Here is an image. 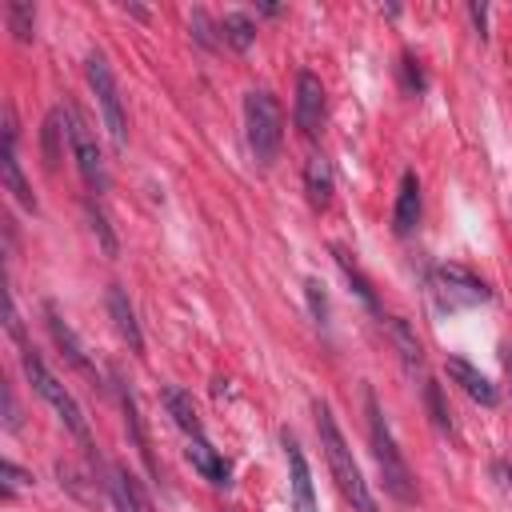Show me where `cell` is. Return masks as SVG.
<instances>
[{"label":"cell","instance_id":"obj_1","mask_svg":"<svg viewBox=\"0 0 512 512\" xmlns=\"http://www.w3.org/2000/svg\"><path fill=\"white\" fill-rule=\"evenodd\" d=\"M316 432H320L328 472H332L336 488L344 492V500L356 512H380V504H376V496H372V488H368V480H364V472H360V464H356V456H352V448H348V440H344L328 404H316Z\"/></svg>","mask_w":512,"mask_h":512},{"label":"cell","instance_id":"obj_20","mask_svg":"<svg viewBox=\"0 0 512 512\" xmlns=\"http://www.w3.org/2000/svg\"><path fill=\"white\" fill-rule=\"evenodd\" d=\"M120 404H124V420H128V432H132V440H136V448H140V456H144L148 472L156 476L160 468H156V460H152V448H148V432H144V424H140V408H136L132 392H120Z\"/></svg>","mask_w":512,"mask_h":512},{"label":"cell","instance_id":"obj_25","mask_svg":"<svg viewBox=\"0 0 512 512\" xmlns=\"http://www.w3.org/2000/svg\"><path fill=\"white\" fill-rule=\"evenodd\" d=\"M88 220H92V232L100 236V244H104V252H108V256H116V236H112V228H108V220H104V212H96V208L88 204Z\"/></svg>","mask_w":512,"mask_h":512},{"label":"cell","instance_id":"obj_22","mask_svg":"<svg viewBox=\"0 0 512 512\" xmlns=\"http://www.w3.org/2000/svg\"><path fill=\"white\" fill-rule=\"evenodd\" d=\"M4 16H8V28H12L20 40L32 36V24H36V8H32V4H24V0H8V4H4Z\"/></svg>","mask_w":512,"mask_h":512},{"label":"cell","instance_id":"obj_14","mask_svg":"<svg viewBox=\"0 0 512 512\" xmlns=\"http://www.w3.org/2000/svg\"><path fill=\"white\" fill-rule=\"evenodd\" d=\"M48 328H52V340L60 344V352L68 356V364H72V368H80L84 376H92V380H96V368H92V360L84 356V344H80V340H76V332H72V328L60 320V312H56L52 304H48Z\"/></svg>","mask_w":512,"mask_h":512},{"label":"cell","instance_id":"obj_12","mask_svg":"<svg viewBox=\"0 0 512 512\" xmlns=\"http://www.w3.org/2000/svg\"><path fill=\"white\" fill-rule=\"evenodd\" d=\"M420 224V176L404 172L400 176V192H396V208H392V228L400 236H408Z\"/></svg>","mask_w":512,"mask_h":512},{"label":"cell","instance_id":"obj_4","mask_svg":"<svg viewBox=\"0 0 512 512\" xmlns=\"http://www.w3.org/2000/svg\"><path fill=\"white\" fill-rule=\"evenodd\" d=\"M20 364H24V376H28V384H32V388H36V392H40V396L52 404V412L64 420V428H68L76 440H84V444H88L92 436H88V420H84V412H80L76 396H72V392H68V388H64V384H60V380L48 372V364L40 360V352L24 344V352H20Z\"/></svg>","mask_w":512,"mask_h":512},{"label":"cell","instance_id":"obj_10","mask_svg":"<svg viewBox=\"0 0 512 512\" xmlns=\"http://www.w3.org/2000/svg\"><path fill=\"white\" fill-rule=\"evenodd\" d=\"M444 368H448V376L476 400V404H484V408H496L500 404V392H496V384L476 368V364H468L464 356H448L444 360Z\"/></svg>","mask_w":512,"mask_h":512},{"label":"cell","instance_id":"obj_13","mask_svg":"<svg viewBox=\"0 0 512 512\" xmlns=\"http://www.w3.org/2000/svg\"><path fill=\"white\" fill-rule=\"evenodd\" d=\"M108 312H112V320H116V332L128 340V348H132V352H144V336H140L136 312H132V304H128V296H124L120 284L108 288Z\"/></svg>","mask_w":512,"mask_h":512},{"label":"cell","instance_id":"obj_2","mask_svg":"<svg viewBox=\"0 0 512 512\" xmlns=\"http://www.w3.org/2000/svg\"><path fill=\"white\" fill-rule=\"evenodd\" d=\"M364 408H368V440H372V456H376V468H380V476H384V488H388V496H396L400 504H412V500H416L412 468H408V460L400 456L396 436H392V428H388V420H384V408H380V400H376L372 388H364Z\"/></svg>","mask_w":512,"mask_h":512},{"label":"cell","instance_id":"obj_21","mask_svg":"<svg viewBox=\"0 0 512 512\" xmlns=\"http://www.w3.org/2000/svg\"><path fill=\"white\" fill-rule=\"evenodd\" d=\"M116 496L128 504V512H152V500H148V492L140 488V480L132 472H120L116 476Z\"/></svg>","mask_w":512,"mask_h":512},{"label":"cell","instance_id":"obj_23","mask_svg":"<svg viewBox=\"0 0 512 512\" xmlns=\"http://www.w3.org/2000/svg\"><path fill=\"white\" fill-rule=\"evenodd\" d=\"M60 120H64V108L48 112V120H44V160H48V168L60 164V132H68V128H60Z\"/></svg>","mask_w":512,"mask_h":512},{"label":"cell","instance_id":"obj_7","mask_svg":"<svg viewBox=\"0 0 512 512\" xmlns=\"http://www.w3.org/2000/svg\"><path fill=\"white\" fill-rule=\"evenodd\" d=\"M436 288H440L448 308H468V304H480V300L492 296L488 284L480 276H472L468 268H460V264H440L436 268Z\"/></svg>","mask_w":512,"mask_h":512},{"label":"cell","instance_id":"obj_26","mask_svg":"<svg viewBox=\"0 0 512 512\" xmlns=\"http://www.w3.org/2000/svg\"><path fill=\"white\" fill-rule=\"evenodd\" d=\"M28 480H32V476H24V472H20L12 460H4V492H8V496H12L20 484H28Z\"/></svg>","mask_w":512,"mask_h":512},{"label":"cell","instance_id":"obj_18","mask_svg":"<svg viewBox=\"0 0 512 512\" xmlns=\"http://www.w3.org/2000/svg\"><path fill=\"white\" fill-rule=\"evenodd\" d=\"M332 256H336V264H340V272L348 276V284L356 288V296H360V300H364V304H368L372 312H380V304H376V292H372V280H368V276L360 272V264H356V260H352V256H348V252H344L340 244L332 248Z\"/></svg>","mask_w":512,"mask_h":512},{"label":"cell","instance_id":"obj_8","mask_svg":"<svg viewBox=\"0 0 512 512\" xmlns=\"http://www.w3.org/2000/svg\"><path fill=\"white\" fill-rule=\"evenodd\" d=\"M292 116H296V128L304 136H316L320 132V120H324V84L308 68L296 76V108H292Z\"/></svg>","mask_w":512,"mask_h":512},{"label":"cell","instance_id":"obj_11","mask_svg":"<svg viewBox=\"0 0 512 512\" xmlns=\"http://www.w3.org/2000/svg\"><path fill=\"white\" fill-rule=\"evenodd\" d=\"M184 456L192 460V468H196L204 480H212V484H220V488H228V484H232V468H228V460H224V456H220L204 436H188Z\"/></svg>","mask_w":512,"mask_h":512},{"label":"cell","instance_id":"obj_19","mask_svg":"<svg viewBox=\"0 0 512 512\" xmlns=\"http://www.w3.org/2000/svg\"><path fill=\"white\" fill-rule=\"evenodd\" d=\"M220 32H224V40L232 48H248L256 40V20L248 12H224L220 16Z\"/></svg>","mask_w":512,"mask_h":512},{"label":"cell","instance_id":"obj_9","mask_svg":"<svg viewBox=\"0 0 512 512\" xmlns=\"http://www.w3.org/2000/svg\"><path fill=\"white\" fill-rule=\"evenodd\" d=\"M284 456H288V476H292V508L296 512H320L316 488H312V468L304 460V448L288 432H284Z\"/></svg>","mask_w":512,"mask_h":512},{"label":"cell","instance_id":"obj_5","mask_svg":"<svg viewBox=\"0 0 512 512\" xmlns=\"http://www.w3.org/2000/svg\"><path fill=\"white\" fill-rule=\"evenodd\" d=\"M88 84H92V92H96V100H100V112H104V124H108V136H112L116 152H124V148H128V120H124L120 88H116V76H112L108 60L96 56V52L88 56Z\"/></svg>","mask_w":512,"mask_h":512},{"label":"cell","instance_id":"obj_6","mask_svg":"<svg viewBox=\"0 0 512 512\" xmlns=\"http://www.w3.org/2000/svg\"><path fill=\"white\" fill-rule=\"evenodd\" d=\"M64 124H68V144H72V156H76V168H80L84 184H88L92 192H104V188H108V172H104V156H100V148H96L88 124H84L72 108H64Z\"/></svg>","mask_w":512,"mask_h":512},{"label":"cell","instance_id":"obj_16","mask_svg":"<svg viewBox=\"0 0 512 512\" xmlns=\"http://www.w3.org/2000/svg\"><path fill=\"white\" fill-rule=\"evenodd\" d=\"M160 400H164V408H168L172 424H176L184 436H204V432H200V416H196V404H192V396H188L184 388L168 384V388L160 392Z\"/></svg>","mask_w":512,"mask_h":512},{"label":"cell","instance_id":"obj_15","mask_svg":"<svg viewBox=\"0 0 512 512\" xmlns=\"http://www.w3.org/2000/svg\"><path fill=\"white\" fill-rule=\"evenodd\" d=\"M304 192H308L312 208H328V200H332V164L320 152H312L304 164Z\"/></svg>","mask_w":512,"mask_h":512},{"label":"cell","instance_id":"obj_3","mask_svg":"<svg viewBox=\"0 0 512 512\" xmlns=\"http://www.w3.org/2000/svg\"><path fill=\"white\" fill-rule=\"evenodd\" d=\"M244 124H248V148L260 164H272L284 144V108L272 92L252 88L244 96Z\"/></svg>","mask_w":512,"mask_h":512},{"label":"cell","instance_id":"obj_27","mask_svg":"<svg viewBox=\"0 0 512 512\" xmlns=\"http://www.w3.org/2000/svg\"><path fill=\"white\" fill-rule=\"evenodd\" d=\"M468 12H472V24H476V32H480V36H488V8H484V4H472Z\"/></svg>","mask_w":512,"mask_h":512},{"label":"cell","instance_id":"obj_24","mask_svg":"<svg viewBox=\"0 0 512 512\" xmlns=\"http://www.w3.org/2000/svg\"><path fill=\"white\" fill-rule=\"evenodd\" d=\"M424 404H428V412H432V420H436V428H452V420H448V404H444V396H440V384L436 380H428L424 384Z\"/></svg>","mask_w":512,"mask_h":512},{"label":"cell","instance_id":"obj_17","mask_svg":"<svg viewBox=\"0 0 512 512\" xmlns=\"http://www.w3.org/2000/svg\"><path fill=\"white\" fill-rule=\"evenodd\" d=\"M384 324H388V336H392L396 352L404 356V364H408V368H420V364H424V348H420V340H416V328H412L404 316H388Z\"/></svg>","mask_w":512,"mask_h":512}]
</instances>
